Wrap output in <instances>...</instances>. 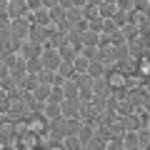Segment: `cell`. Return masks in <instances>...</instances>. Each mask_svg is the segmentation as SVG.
I'll return each mask as SVG.
<instances>
[{
    "label": "cell",
    "mask_w": 150,
    "mask_h": 150,
    "mask_svg": "<svg viewBox=\"0 0 150 150\" xmlns=\"http://www.w3.org/2000/svg\"><path fill=\"white\" fill-rule=\"evenodd\" d=\"M60 53H58V48H43V53H40V63H43V68H48V70H58V65H60Z\"/></svg>",
    "instance_id": "1"
},
{
    "label": "cell",
    "mask_w": 150,
    "mask_h": 150,
    "mask_svg": "<svg viewBox=\"0 0 150 150\" xmlns=\"http://www.w3.org/2000/svg\"><path fill=\"white\" fill-rule=\"evenodd\" d=\"M60 110H63V118H80V100L78 98H63Z\"/></svg>",
    "instance_id": "2"
},
{
    "label": "cell",
    "mask_w": 150,
    "mask_h": 150,
    "mask_svg": "<svg viewBox=\"0 0 150 150\" xmlns=\"http://www.w3.org/2000/svg\"><path fill=\"white\" fill-rule=\"evenodd\" d=\"M93 95L100 98V100H105V98H110V95H112V88L108 85L105 75H103V78H93Z\"/></svg>",
    "instance_id": "3"
},
{
    "label": "cell",
    "mask_w": 150,
    "mask_h": 150,
    "mask_svg": "<svg viewBox=\"0 0 150 150\" xmlns=\"http://www.w3.org/2000/svg\"><path fill=\"white\" fill-rule=\"evenodd\" d=\"M28 13H30V10L25 8V0H8V15H10V20L25 18Z\"/></svg>",
    "instance_id": "4"
},
{
    "label": "cell",
    "mask_w": 150,
    "mask_h": 150,
    "mask_svg": "<svg viewBox=\"0 0 150 150\" xmlns=\"http://www.w3.org/2000/svg\"><path fill=\"white\" fill-rule=\"evenodd\" d=\"M40 112H43L48 120H55V118H60V115H63V110H60V103H50V100H45L43 105H40Z\"/></svg>",
    "instance_id": "5"
},
{
    "label": "cell",
    "mask_w": 150,
    "mask_h": 150,
    "mask_svg": "<svg viewBox=\"0 0 150 150\" xmlns=\"http://www.w3.org/2000/svg\"><path fill=\"white\" fill-rule=\"evenodd\" d=\"M30 18H33V25H53V23H50V10H48V8H38V10H33Z\"/></svg>",
    "instance_id": "6"
},
{
    "label": "cell",
    "mask_w": 150,
    "mask_h": 150,
    "mask_svg": "<svg viewBox=\"0 0 150 150\" xmlns=\"http://www.w3.org/2000/svg\"><path fill=\"white\" fill-rule=\"evenodd\" d=\"M80 125H83L80 118H65L63 120V135H78Z\"/></svg>",
    "instance_id": "7"
},
{
    "label": "cell",
    "mask_w": 150,
    "mask_h": 150,
    "mask_svg": "<svg viewBox=\"0 0 150 150\" xmlns=\"http://www.w3.org/2000/svg\"><path fill=\"white\" fill-rule=\"evenodd\" d=\"M58 53H60V58H63V60H73V58H75V55L80 53V50L75 48V45H73V43H70V40H65V43H63V45H58Z\"/></svg>",
    "instance_id": "8"
},
{
    "label": "cell",
    "mask_w": 150,
    "mask_h": 150,
    "mask_svg": "<svg viewBox=\"0 0 150 150\" xmlns=\"http://www.w3.org/2000/svg\"><path fill=\"white\" fill-rule=\"evenodd\" d=\"M63 93H65V98H78V93H80L78 80H75V78H65V83H63ZM78 100H80V98H78Z\"/></svg>",
    "instance_id": "9"
},
{
    "label": "cell",
    "mask_w": 150,
    "mask_h": 150,
    "mask_svg": "<svg viewBox=\"0 0 150 150\" xmlns=\"http://www.w3.org/2000/svg\"><path fill=\"white\" fill-rule=\"evenodd\" d=\"M40 53H43V45L33 43V40H28V48L20 50V58H40Z\"/></svg>",
    "instance_id": "10"
},
{
    "label": "cell",
    "mask_w": 150,
    "mask_h": 150,
    "mask_svg": "<svg viewBox=\"0 0 150 150\" xmlns=\"http://www.w3.org/2000/svg\"><path fill=\"white\" fill-rule=\"evenodd\" d=\"M55 73H60L63 78H75V65H73V60H60V65H58V70Z\"/></svg>",
    "instance_id": "11"
},
{
    "label": "cell",
    "mask_w": 150,
    "mask_h": 150,
    "mask_svg": "<svg viewBox=\"0 0 150 150\" xmlns=\"http://www.w3.org/2000/svg\"><path fill=\"white\" fill-rule=\"evenodd\" d=\"M90 78H103L105 75V68H103V60H90L88 63V70H85Z\"/></svg>",
    "instance_id": "12"
},
{
    "label": "cell",
    "mask_w": 150,
    "mask_h": 150,
    "mask_svg": "<svg viewBox=\"0 0 150 150\" xmlns=\"http://www.w3.org/2000/svg\"><path fill=\"white\" fill-rule=\"evenodd\" d=\"M48 95H50V85H45V83H38L35 90H33V98H35L38 103H45V100H48Z\"/></svg>",
    "instance_id": "13"
},
{
    "label": "cell",
    "mask_w": 150,
    "mask_h": 150,
    "mask_svg": "<svg viewBox=\"0 0 150 150\" xmlns=\"http://www.w3.org/2000/svg\"><path fill=\"white\" fill-rule=\"evenodd\" d=\"M25 63H23V68H25V73H30V75H35V73H40V68H43V63H40V58H23Z\"/></svg>",
    "instance_id": "14"
},
{
    "label": "cell",
    "mask_w": 150,
    "mask_h": 150,
    "mask_svg": "<svg viewBox=\"0 0 150 150\" xmlns=\"http://www.w3.org/2000/svg\"><path fill=\"white\" fill-rule=\"evenodd\" d=\"M63 148L65 150H83V143L78 135H63Z\"/></svg>",
    "instance_id": "15"
},
{
    "label": "cell",
    "mask_w": 150,
    "mask_h": 150,
    "mask_svg": "<svg viewBox=\"0 0 150 150\" xmlns=\"http://www.w3.org/2000/svg\"><path fill=\"white\" fill-rule=\"evenodd\" d=\"M93 135H95V128H93L90 123H83V125H80V130H78V138H80V143L85 145L88 140L93 138Z\"/></svg>",
    "instance_id": "16"
},
{
    "label": "cell",
    "mask_w": 150,
    "mask_h": 150,
    "mask_svg": "<svg viewBox=\"0 0 150 150\" xmlns=\"http://www.w3.org/2000/svg\"><path fill=\"white\" fill-rule=\"evenodd\" d=\"M38 83H45V85H53V78H55V70H48V68H40V73H35Z\"/></svg>",
    "instance_id": "17"
},
{
    "label": "cell",
    "mask_w": 150,
    "mask_h": 150,
    "mask_svg": "<svg viewBox=\"0 0 150 150\" xmlns=\"http://www.w3.org/2000/svg\"><path fill=\"white\" fill-rule=\"evenodd\" d=\"M105 150H125V145H123V135H110V140L105 143Z\"/></svg>",
    "instance_id": "18"
},
{
    "label": "cell",
    "mask_w": 150,
    "mask_h": 150,
    "mask_svg": "<svg viewBox=\"0 0 150 150\" xmlns=\"http://www.w3.org/2000/svg\"><path fill=\"white\" fill-rule=\"evenodd\" d=\"M63 98H65L63 85H50V95H48L50 103H63Z\"/></svg>",
    "instance_id": "19"
},
{
    "label": "cell",
    "mask_w": 150,
    "mask_h": 150,
    "mask_svg": "<svg viewBox=\"0 0 150 150\" xmlns=\"http://www.w3.org/2000/svg\"><path fill=\"white\" fill-rule=\"evenodd\" d=\"M83 45H100V35L95 30H85L83 33Z\"/></svg>",
    "instance_id": "20"
},
{
    "label": "cell",
    "mask_w": 150,
    "mask_h": 150,
    "mask_svg": "<svg viewBox=\"0 0 150 150\" xmlns=\"http://www.w3.org/2000/svg\"><path fill=\"white\" fill-rule=\"evenodd\" d=\"M100 148H105V140H100L98 135H93V138L83 145V150H100Z\"/></svg>",
    "instance_id": "21"
},
{
    "label": "cell",
    "mask_w": 150,
    "mask_h": 150,
    "mask_svg": "<svg viewBox=\"0 0 150 150\" xmlns=\"http://www.w3.org/2000/svg\"><path fill=\"white\" fill-rule=\"evenodd\" d=\"M135 133H138V143H140V148H148V145H150V133H148V130H135Z\"/></svg>",
    "instance_id": "22"
},
{
    "label": "cell",
    "mask_w": 150,
    "mask_h": 150,
    "mask_svg": "<svg viewBox=\"0 0 150 150\" xmlns=\"http://www.w3.org/2000/svg\"><path fill=\"white\" fill-rule=\"evenodd\" d=\"M25 8H28V10H38V8H43V0H25Z\"/></svg>",
    "instance_id": "23"
},
{
    "label": "cell",
    "mask_w": 150,
    "mask_h": 150,
    "mask_svg": "<svg viewBox=\"0 0 150 150\" xmlns=\"http://www.w3.org/2000/svg\"><path fill=\"white\" fill-rule=\"evenodd\" d=\"M10 15H8V13H0V28H10Z\"/></svg>",
    "instance_id": "24"
},
{
    "label": "cell",
    "mask_w": 150,
    "mask_h": 150,
    "mask_svg": "<svg viewBox=\"0 0 150 150\" xmlns=\"http://www.w3.org/2000/svg\"><path fill=\"white\" fill-rule=\"evenodd\" d=\"M133 8L135 10H145L148 8V0H133Z\"/></svg>",
    "instance_id": "25"
},
{
    "label": "cell",
    "mask_w": 150,
    "mask_h": 150,
    "mask_svg": "<svg viewBox=\"0 0 150 150\" xmlns=\"http://www.w3.org/2000/svg\"><path fill=\"white\" fill-rule=\"evenodd\" d=\"M8 73H10V68H8V65L0 60V80H3V78H8Z\"/></svg>",
    "instance_id": "26"
},
{
    "label": "cell",
    "mask_w": 150,
    "mask_h": 150,
    "mask_svg": "<svg viewBox=\"0 0 150 150\" xmlns=\"http://www.w3.org/2000/svg\"><path fill=\"white\" fill-rule=\"evenodd\" d=\"M85 5H88V0H73V8H80V10H83Z\"/></svg>",
    "instance_id": "27"
},
{
    "label": "cell",
    "mask_w": 150,
    "mask_h": 150,
    "mask_svg": "<svg viewBox=\"0 0 150 150\" xmlns=\"http://www.w3.org/2000/svg\"><path fill=\"white\" fill-rule=\"evenodd\" d=\"M60 0H43V8H55Z\"/></svg>",
    "instance_id": "28"
},
{
    "label": "cell",
    "mask_w": 150,
    "mask_h": 150,
    "mask_svg": "<svg viewBox=\"0 0 150 150\" xmlns=\"http://www.w3.org/2000/svg\"><path fill=\"white\" fill-rule=\"evenodd\" d=\"M0 13H8V0H0Z\"/></svg>",
    "instance_id": "29"
},
{
    "label": "cell",
    "mask_w": 150,
    "mask_h": 150,
    "mask_svg": "<svg viewBox=\"0 0 150 150\" xmlns=\"http://www.w3.org/2000/svg\"><path fill=\"white\" fill-rule=\"evenodd\" d=\"M105 0H88V5H103Z\"/></svg>",
    "instance_id": "30"
},
{
    "label": "cell",
    "mask_w": 150,
    "mask_h": 150,
    "mask_svg": "<svg viewBox=\"0 0 150 150\" xmlns=\"http://www.w3.org/2000/svg\"><path fill=\"white\" fill-rule=\"evenodd\" d=\"M130 150H143V148H140V145H135V148H130Z\"/></svg>",
    "instance_id": "31"
},
{
    "label": "cell",
    "mask_w": 150,
    "mask_h": 150,
    "mask_svg": "<svg viewBox=\"0 0 150 150\" xmlns=\"http://www.w3.org/2000/svg\"><path fill=\"white\" fill-rule=\"evenodd\" d=\"M100 150H105V148H100Z\"/></svg>",
    "instance_id": "32"
},
{
    "label": "cell",
    "mask_w": 150,
    "mask_h": 150,
    "mask_svg": "<svg viewBox=\"0 0 150 150\" xmlns=\"http://www.w3.org/2000/svg\"><path fill=\"white\" fill-rule=\"evenodd\" d=\"M148 3H150V0H148Z\"/></svg>",
    "instance_id": "33"
}]
</instances>
